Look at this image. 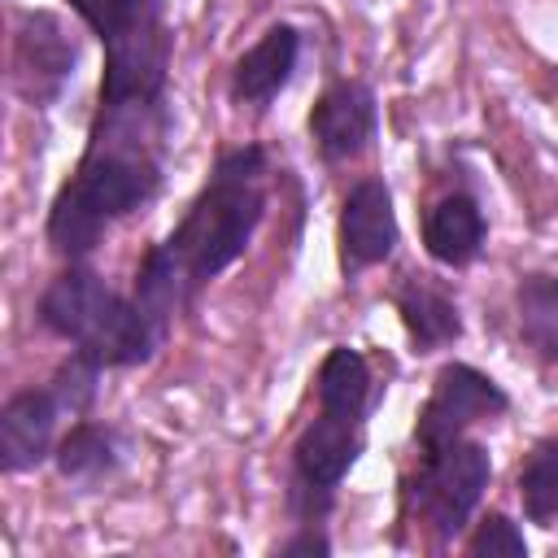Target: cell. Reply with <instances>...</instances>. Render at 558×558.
Listing matches in <instances>:
<instances>
[{
	"label": "cell",
	"mask_w": 558,
	"mask_h": 558,
	"mask_svg": "<svg viewBox=\"0 0 558 558\" xmlns=\"http://www.w3.org/2000/svg\"><path fill=\"white\" fill-rule=\"evenodd\" d=\"M266 205H270L266 148L262 144L222 148L205 187L192 196L174 231L161 244H153L135 266L131 296L166 336L174 327V310L192 305L201 288H209L222 270H231L248 253L266 218Z\"/></svg>",
	"instance_id": "cell-1"
},
{
	"label": "cell",
	"mask_w": 558,
	"mask_h": 558,
	"mask_svg": "<svg viewBox=\"0 0 558 558\" xmlns=\"http://www.w3.org/2000/svg\"><path fill=\"white\" fill-rule=\"evenodd\" d=\"M170 100L96 105L83 157L48 205L44 235L57 257L83 262L113 222L157 201L166 183Z\"/></svg>",
	"instance_id": "cell-2"
},
{
	"label": "cell",
	"mask_w": 558,
	"mask_h": 558,
	"mask_svg": "<svg viewBox=\"0 0 558 558\" xmlns=\"http://www.w3.org/2000/svg\"><path fill=\"white\" fill-rule=\"evenodd\" d=\"M35 318L44 331L96 357L105 371L144 366L166 344V331L140 310L135 296L109 288L96 270H83L74 262L39 292Z\"/></svg>",
	"instance_id": "cell-3"
},
{
	"label": "cell",
	"mask_w": 558,
	"mask_h": 558,
	"mask_svg": "<svg viewBox=\"0 0 558 558\" xmlns=\"http://www.w3.org/2000/svg\"><path fill=\"white\" fill-rule=\"evenodd\" d=\"M65 4L105 44L100 105L166 100L170 61H174L170 0H65Z\"/></svg>",
	"instance_id": "cell-4"
},
{
	"label": "cell",
	"mask_w": 558,
	"mask_h": 558,
	"mask_svg": "<svg viewBox=\"0 0 558 558\" xmlns=\"http://www.w3.org/2000/svg\"><path fill=\"white\" fill-rule=\"evenodd\" d=\"M493 480V458L488 445L458 436L432 449L414 453V466L401 475V501H397V523H427V532L449 545L462 536L471 523L480 497L488 493Z\"/></svg>",
	"instance_id": "cell-5"
},
{
	"label": "cell",
	"mask_w": 558,
	"mask_h": 558,
	"mask_svg": "<svg viewBox=\"0 0 558 558\" xmlns=\"http://www.w3.org/2000/svg\"><path fill=\"white\" fill-rule=\"evenodd\" d=\"M366 449V418L362 414H340L318 405V414L301 427L292 440V480H288V510L301 523L327 519L336 506V488L344 475L357 466Z\"/></svg>",
	"instance_id": "cell-6"
},
{
	"label": "cell",
	"mask_w": 558,
	"mask_h": 558,
	"mask_svg": "<svg viewBox=\"0 0 558 558\" xmlns=\"http://www.w3.org/2000/svg\"><path fill=\"white\" fill-rule=\"evenodd\" d=\"M78 35L52 13V9H26L13 26V52H9V83L31 109H48L61 100L65 83L78 70Z\"/></svg>",
	"instance_id": "cell-7"
},
{
	"label": "cell",
	"mask_w": 558,
	"mask_h": 558,
	"mask_svg": "<svg viewBox=\"0 0 558 558\" xmlns=\"http://www.w3.org/2000/svg\"><path fill=\"white\" fill-rule=\"evenodd\" d=\"M510 410V392L471 362H445L432 379L427 401L414 418V449H432L445 440L466 436L475 423L497 418Z\"/></svg>",
	"instance_id": "cell-8"
},
{
	"label": "cell",
	"mask_w": 558,
	"mask_h": 558,
	"mask_svg": "<svg viewBox=\"0 0 558 558\" xmlns=\"http://www.w3.org/2000/svg\"><path fill=\"white\" fill-rule=\"evenodd\" d=\"M401 222L392 209V187L384 179H357L344 192L340 218H336V253H340V275L357 279L371 266H384L397 253Z\"/></svg>",
	"instance_id": "cell-9"
},
{
	"label": "cell",
	"mask_w": 558,
	"mask_h": 558,
	"mask_svg": "<svg viewBox=\"0 0 558 558\" xmlns=\"http://www.w3.org/2000/svg\"><path fill=\"white\" fill-rule=\"evenodd\" d=\"M305 126H310V144L318 148V157L327 166H344V161L362 157L379 131L375 92L362 78H336L314 100Z\"/></svg>",
	"instance_id": "cell-10"
},
{
	"label": "cell",
	"mask_w": 558,
	"mask_h": 558,
	"mask_svg": "<svg viewBox=\"0 0 558 558\" xmlns=\"http://www.w3.org/2000/svg\"><path fill=\"white\" fill-rule=\"evenodd\" d=\"M65 418L57 392L44 388H22L0 405V471L4 475H26L57 453V423Z\"/></svg>",
	"instance_id": "cell-11"
},
{
	"label": "cell",
	"mask_w": 558,
	"mask_h": 558,
	"mask_svg": "<svg viewBox=\"0 0 558 558\" xmlns=\"http://www.w3.org/2000/svg\"><path fill=\"white\" fill-rule=\"evenodd\" d=\"M301 61V35L288 22H275L262 31L257 44H248L231 65V100L244 109H266L296 74Z\"/></svg>",
	"instance_id": "cell-12"
},
{
	"label": "cell",
	"mask_w": 558,
	"mask_h": 558,
	"mask_svg": "<svg viewBox=\"0 0 558 558\" xmlns=\"http://www.w3.org/2000/svg\"><path fill=\"white\" fill-rule=\"evenodd\" d=\"M484 240H488V222L471 192H445L423 214V248L436 266L449 270L471 266L484 253Z\"/></svg>",
	"instance_id": "cell-13"
},
{
	"label": "cell",
	"mask_w": 558,
	"mask_h": 558,
	"mask_svg": "<svg viewBox=\"0 0 558 558\" xmlns=\"http://www.w3.org/2000/svg\"><path fill=\"white\" fill-rule=\"evenodd\" d=\"M126 462V440L118 427L100 423V418H78L70 423V432L57 440L52 466L65 484L74 488H100L105 480H113Z\"/></svg>",
	"instance_id": "cell-14"
},
{
	"label": "cell",
	"mask_w": 558,
	"mask_h": 558,
	"mask_svg": "<svg viewBox=\"0 0 558 558\" xmlns=\"http://www.w3.org/2000/svg\"><path fill=\"white\" fill-rule=\"evenodd\" d=\"M392 305H397V314H401V327H405L414 353H436V349L462 340V310H458V301H453L445 288H436L432 279L405 275V279L397 283V292H392Z\"/></svg>",
	"instance_id": "cell-15"
},
{
	"label": "cell",
	"mask_w": 558,
	"mask_h": 558,
	"mask_svg": "<svg viewBox=\"0 0 558 558\" xmlns=\"http://www.w3.org/2000/svg\"><path fill=\"white\" fill-rule=\"evenodd\" d=\"M514 310H519V336L523 344L558 366V275L549 270H527L514 288Z\"/></svg>",
	"instance_id": "cell-16"
},
{
	"label": "cell",
	"mask_w": 558,
	"mask_h": 558,
	"mask_svg": "<svg viewBox=\"0 0 558 558\" xmlns=\"http://www.w3.org/2000/svg\"><path fill=\"white\" fill-rule=\"evenodd\" d=\"M519 506H523V519L536 523V527H554L558 523V436L541 440L523 466H519Z\"/></svg>",
	"instance_id": "cell-17"
},
{
	"label": "cell",
	"mask_w": 558,
	"mask_h": 558,
	"mask_svg": "<svg viewBox=\"0 0 558 558\" xmlns=\"http://www.w3.org/2000/svg\"><path fill=\"white\" fill-rule=\"evenodd\" d=\"M100 375H105V366H100L96 357H87V353L70 349V357L52 371L48 388L57 392V401H61V410H65L70 418H83V414L92 410L96 392H100Z\"/></svg>",
	"instance_id": "cell-18"
},
{
	"label": "cell",
	"mask_w": 558,
	"mask_h": 558,
	"mask_svg": "<svg viewBox=\"0 0 558 558\" xmlns=\"http://www.w3.org/2000/svg\"><path fill=\"white\" fill-rule=\"evenodd\" d=\"M466 554L471 558H523L527 554V541H523V532H519V523L510 514L493 510L466 536Z\"/></svg>",
	"instance_id": "cell-19"
},
{
	"label": "cell",
	"mask_w": 558,
	"mask_h": 558,
	"mask_svg": "<svg viewBox=\"0 0 558 558\" xmlns=\"http://www.w3.org/2000/svg\"><path fill=\"white\" fill-rule=\"evenodd\" d=\"M270 554L275 558H327L331 554V536L318 523H301V532L279 541V545H270Z\"/></svg>",
	"instance_id": "cell-20"
}]
</instances>
